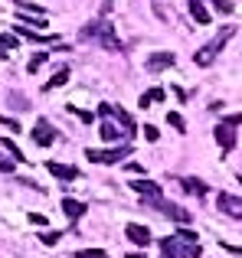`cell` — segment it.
<instances>
[{
    "mask_svg": "<svg viewBox=\"0 0 242 258\" xmlns=\"http://www.w3.org/2000/svg\"><path fill=\"white\" fill-rule=\"evenodd\" d=\"M216 206L223 209L226 216H239V219H242V196H232V193H219V196H216Z\"/></svg>",
    "mask_w": 242,
    "mask_h": 258,
    "instance_id": "11",
    "label": "cell"
},
{
    "mask_svg": "<svg viewBox=\"0 0 242 258\" xmlns=\"http://www.w3.org/2000/svg\"><path fill=\"white\" fill-rule=\"evenodd\" d=\"M141 131H144V138L151 141V144H154V141H160V131H157V127H154V124H144V127H141Z\"/></svg>",
    "mask_w": 242,
    "mask_h": 258,
    "instance_id": "27",
    "label": "cell"
},
{
    "mask_svg": "<svg viewBox=\"0 0 242 258\" xmlns=\"http://www.w3.org/2000/svg\"><path fill=\"white\" fill-rule=\"evenodd\" d=\"M17 4V10H23V13H36V17H46V10L39 4H30V0H13Z\"/></svg>",
    "mask_w": 242,
    "mask_h": 258,
    "instance_id": "20",
    "label": "cell"
},
{
    "mask_svg": "<svg viewBox=\"0 0 242 258\" xmlns=\"http://www.w3.org/2000/svg\"><path fill=\"white\" fill-rule=\"evenodd\" d=\"M131 189L141 196V200H160V196H164V186H160V183H154V180H134Z\"/></svg>",
    "mask_w": 242,
    "mask_h": 258,
    "instance_id": "9",
    "label": "cell"
},
{
    "mask_svg": "<svg viewBox=\"0 0 242 258\" xmlns=\"http://www.w3.org/2000/svg\"><path fill=\"white\" fill-rule=\"evenodd\" d=\"M63 213H66V219L69 222H79L85 216V203H79V200H72V196H66L63 200Z\"/></svg>",
    "mask_w": 242,
    "mask_h": 258,
    "instance_id": "13",
    "label": "cell"
},
{
    "mask_svg": "<svg viewBox=\"0 0 242 258\" xmlns=\"http://www.w3.org/2000/svg\"><path fill=\"white\" fill-rule=\"evenodd\" d=\"M46 59H49V52H36V56L26 62V72H30V76H33V72H39V66H43Z\"/></svg>",
    "mask_w": 242,
    "mask_h": 258,
    "instance_id": "22",
    "label": "cell"
},
{
    "mask_svg": "<svg viewBox=\"0 0 242 258\" xmlns=\"http://www.w3.org/2000/svg\"><path fill=\"white\" fill-rule=\"evenodd\" d=\"M151 105H154V101H151V95L144 92V95H141V101H138V108H151Z\"/></svg>",
    "mask_w": 242,
    "mask_h": 258,
    "instance_id": "33",
    "label": "cell"
},
{
    "mask_svg": "<svg viewBox=\"0 0 242 258\" xmlns=\"http://www.w3.org/2000/svg\"><path fill=\"white\" fill-rule=\"evenodd\" d=\"M0 173H13V160L10 157H0Z\"/></svg>",
    "mask_w": 242,
    "mask_h": 258,
    "instance_id": "32",
    "label": "cell"
},
{
    "mask_svg": "<svg viewBox=\"0 0 242 258\" xmlns=\"http://www.w3.org/2000/svg\"><path fill=\"white\" fill-rule=\"evenodd\" d=\"M226 121H229V124H242V111H239V114H229Z\"/></svg>",
    "mask_w": 242,
    "mask_h": 258,
    "instance_id": "37",
    "label": "cell"
},
{
    "mask_svg": "<svg viewBox=\"0 0 242 258\" xmlns=\"http://www.w3.org/2000/svg\"><path fill=\"white\" fill-rule=\"evenodd\" d=\"M239 183H242V173H239Z\"/></svg>",
    "mask_w": 242,
    "mask_h": 258,
    "instance_id": "40",
    "label": "cell"
},
{
    "mask_svg": "<svg viewBox=\"0 0 242 258\" xmlns=\"http://www.w3.org/2000/svg\"><path fill=\"white\" fill-rule=\"evenodd\" d=\"M76 258H108V252L105 248H79Z\"/></svg>",
    "mask_w": 242,
    "mask_h": 258,
    "instance_id": "23",
    "label": "cell"
},
{
    "mask_svg": "<svg viewBox=\"0 0 242 258\" xmlns=\"http://www.w3.org/2000/svg\"><path fill=\"white\" fill-rule=\"evenodd\" d=\"M160 255L164 258H200V245H190L180 235H167V239H160Z\"/></svg>",
    "mask_w": 242,
    "mask_h": 258,
    "instance_id": "3",
    "label": "cell"
},
{
    "mask_svg": "<svg viewBox=\"0 0 242 258\" xmlns=\"http://www.w3.org/2000/svg\"><path fill=\"white\" fill-rule=\"evenodd\" d=\"M177 62V56L173 52H154V56H147V72H164V69H170V66Z\"/></svg>",
    "mask_w": 242,
    "mask_h": 258,
    "instance_id": "12",
    "label": "cell"
},
{
    "mask_svg": "<svg viewBox=\"0 0 242 258\" xmlns=\"http://www.w3.org/2000/svg\"><path fill=\"white\" fill-rule=\"evenodd\" d=\"M98 114H102V118H115L128 134H138V124H134V118H131V114H128L121 105H98Z\"/></svg>",
    "mask_w": 242,
    "mask_h": 258,
    "instance_id": "6",
    "label": "cell"
},
{
    "mask_svg": "<svg viewBox=\"0 0 242 258\" xmlns=\"http://www.w3.org/2000/svg\"><path fill=\"white\" fill-rule=\"evenodd\" d=\"M232 36H236V26H219V33H216V36H213L206 46H200V52L193 56V62H197V66H203V69H206V66H213V59H216L219 52L226 49V43H229Z\"/></svg>",
    "mask_w": 242,
    "mask_h": 258,
    "instance_id": "2",
    "label": "cell"
},
{
    "mask_svg": "<svg viewBox=\"0 0 242 258\" xmlns=\"http://www.w3.org/2000/svg\"><path fill=\"white\" fill-rule=\"evenodd\" d=\"M167 121H170V124H173V127H177V131H180V134H184V131H187V124H184V118H180V114H177V111H170V114H167Z\"/></svg>",
    "mask_w": 242,
    "mask_h": 258,
    "instance_id": "26",
    "label": "cell"
},
{
    "mask_svg": "<svg viewBox=\"0 0 242 258\" xmlns=\"http://www.w3.org/2000/svg\"><path fill=\"white\" fill-rule=\"evenodd\" d=\"M144 206L147 209H157L160 216H167V219H173V222H180V226H187V222L193 219L190 216V209H184V206H177V203H170V200H144Z\"/></svg>",
    "mask_w": 242,
    "mask_h": 258,
    "instance_id": "4",
    "label": "cell"
},
{
    "mask_svg": "<svg viewBox=\"0 0 242 258\" xmlns=\"http://www.w3.org/2000/svg\"><path fill=\"white\" fill-rule=\"evenodd\" d=\"M125 235L134 242V245H147V242H151V232H147V226H138V222H131V226L125 229Z\"/></svg>",
    "mask_w": 242,
    "mask_h": 258,
    "instance_id": "15",
    "label": "cell"
},
{
    "mask_svg": "<svg viewBox=\"0 0 242 258\" xmlns=\"http://www.w3.org/2000/svg\"><path fill=\"white\" fill-rule=\"evenodd\" d=\"M147 95H151V101H164V98H167V92H164V88H151Z\"/></svg>",
    "mask_w": 242,
    "mask_h": 258,
    "instance_id": "31",
    "label": "cell"
},
{
    "mask_svg": "<svg viewBox=\"0 0 242 258\" xmlns=\"http://www.w3.org/2000/svg\"><path fill=\"white\" fill-rule=\"evenodd\" d=\"M213 134H216V141H219V147H223V154H229L232 147H236V124H229V121H219Z\"/></svg>",
    "mask_w": 242,
    "mask_h": 258,
    "instance_id": "8",
    "label": "cell"
},
{
    "mask_svg": "<svg viewBox=\"0 0 242 258\" xmlns=\"http://www.w3.org/2000/svg\"><path fill=\"white\" fill-rule=\"evenodd\" d=\"M66 82H69V66H63V69H59L56 76L43 85V92H52V88H59V85H66Z\"/></svg>",
    "mask_w": 242,
    "mask_h": 258,
    "instance_id": "19",
    "label": "cell"
},
{
    "mask_svg": "<svg viewBox=\"0 0 242 258\" xmlns=\"http://www.w3.org/2000/svg\"><path fill=\"white\" fill-rule=\"evenodd\" d=\"M59 239H63V232H43V235H39V242H43V245H56Z\"/></svg>",
    "mask_w": 242,
    "mask_h": 258,
    "instance_id": "25",
    "label": "cell"
},
{
    "mask_svg": "<svg viewBox=\"0 0 242 258\" xmlns=\"http://www.w3.org/2000/svg\"><path fill=\"white\" fill-rule=\"evenodd\" d=\"M98 134H102V141H108V144H121V141L128 138V131L121 124H115L111 118H105L102 121V127H98Z\"/></svg>",
    "mask_w": 242,
    "mask_h": 258,
    "instance_id": "10",
    "label": "cell"
},
{
    "mask_svg": "<svg viewBox=\"0 0 242 258\" xmlns=\"http://www.w3.org/2000/svg\"><path fill=\"white\" fill-rule=\"evenodd\" d=\"M79 39H89V43H98L102 49H108V52H121V39L115 36L111 23H105V20H95V23L82 26Z\"/></svg>",
    "mask_w": 242,
    "mask_h": 258,
    "instance_id": "1",
    "label": "cell"
},
{
    "mask_svg": "<svg viewBox=\"0 0 242 258\" xmlns=\"http://www.w3.org/2000/svg\"><path fill=\"white\" fill-rule=\"evenodd\" d=\"M69 111H76V114H79V118H82V121H85V124H89V121H92V114H89V111H79V108H69Z\"/></svg>",
    "mask_w": 242,
    "mask_h": 258,
    "instance_id": "35",
    "label": "cell"
},
{
    "mask_svg": "<svg viewBox=\"0 0 242 258\" xmlns=\"http://www.w3.org/2000/svg\"><path fill=\"white\" fill-rule=\"evenodd\" d=\"M213 7H216L219 13H232V0H213Z\"/></svg>",
    "mask_w": 242,
    "mask_h": 258,
    "instance_id": "29",
    "label": "cell"
},
{
    "mask_svg": "<svg viewBox=\"0 0 242 258\" xmlns=\"http://www.w3.org/2000/svg\"><path fill=\"white\" fill-rule=\"evenodd\" d=\"M85 157L92 160V164H118V160H125V157H131V147L128 144H115V147H108V151H85Z\"/></svg>",
    "mask_w": 242,
    "mask_h": 258,
    "instance_id": "5",
    "label": "cell"
},
{
    "mask_svg": "<svg viewBox=\"0 0 242 258\" xmlns=\"http://www.w3.org/2000/svg\"><path fill=\"white\" fill-rule=\"evenodd\" d=\"M187 7H190V17L197 20L200 26H206V23H210V13H206V7L200 4V0H190V4H187Z\"/></svg>",
    "mask_w": 242,
    "mask_h": 258,
    "instance_id": "18",
    "label": "cell"
},
{
    "mask_svg": "<svg viewBox=\"0 0 242 258\" xmlns=\"http://www.w3.org/2000/svg\"><path fill=\"white\" fill-rule=\"evenodd\" d=\"M131 258H144V255H131Z\"/></svg>",
    "mask_w": 242,
    "mask_h": 258,
    "instance_id": "39",
    "label": "cell"
},
{
    "mask_svg": "<svg viewBox=\"0 0 242 258\" xmlns=\"http://www.w3.org/2000/svg\"><path fill=\"white\" fill-rule=\"evenodd\" d=\"M13 30H17V36H23V39H33V43H52V39H56V36H46V33H36V30H30V26H23V23H17Z\"/></svg>",
    "mask_w": 242,
    "mask_h": 258,
    "instance_id": "16",
    "label": "cell"
},
{
    "mask_svg": "<svg viewBox=\"0 0 242 258\" xmlns=\"http://www.w3.org/2000/svg\"><path fill=\"white\" fill-rule=\"evenodd\" d=\"M20 23H23V26H46V17H36V13H23V10H20Z\"/></svg>",
    "mask_w": 242,
    "mask_h": 258,
    "instance_id": "21",
    "label": "cell"
},
{
    "mask_svg": "<svg viewBox=\"0 0 242 258\" xmlns=\"http://www.w3.org/2000/svg\"><path fill=\"white\" fill-rule=\"evenodd\" d=\"M30 222H33V226H46V216H39V213H33V216H30Z\"/></svg>",
    "mask_w": 242,
    "mask_h": 258,
    "instance_id": "34",
    "label": "cell"
},
{
    "mask_svg": "<svg viewBox=\"0 0 242 258\" xmlns=\"http://www.w3.org/2000/svg\"><path fill=\"white\" fill-rule=\"evenodd\" d=\"M180 186H184L187 193H193V196H206V193H210V186H206L203 180H197V176H184Z\"/></svg>",
    "mask_w": 242,
    "mask_h": 258,
    "instance_id": "17",
    "label": "cell"
},
{
    "mask_svg": "<svg viewBox=\"0 0 242 258\" xmlns=\"http://www.w3.org/2000/svg\"><path fill=\"white\" fill-rule=\"evenodd\" d=\"M30 134H33V141H36L39 147H49L52 141H56V127H52L46 118H39L36 124H33V131H30Z\"/></svg>",
    "mask_w": 242,
    "mask_h": 258,
    "instance_id": "7",
    "label": "cell"
},
{
    "mask_svg": "<svg viewBox=\"0 0 242 258\" xmlns=\"http://www.w3.org/2000/svg\"><path fill=\"white\" fill-rule=\"evenodd\" d=\"M10 56V49H7V46H0V59H7Z\"/></svg>",
    "mask_w": 242,
    "mask_h": 258,
    "instance_id": "38",
    "label": "cell"
},
{
    "mask_svg": "<svg viewBox=\"0 0 242 258\" xmlns=\"http://www.w3.org/2000/svg\"><path fill=\"white\" fill-rule=\"evenodd\" d=\"M180 239H184V242H190V245H200V242H197V232H193V229H180Z\"/></svg>",
    "mask_w": 242,
    "mask_h": 258,
    "instance_id": "28",
    "label": "cell"
},
{
    "mask_svg": "<svg viewBox=\"0 0 242 258\" xmlns=\"http://www.w3.org/2000/svg\"><path fill=\"white\" fill-rule=\"evenodd\" d=\"M125 167H128V173H138V176L144 173V170H141V164H125Z\"/></svg>",
    "mask_w": 242,
    "mask_h": 258,
    "instance_id": "36",
    "label": "cell"
},
{
    "mask_svg": "<svg viewBox=\"0 0 242 258\" xmlns=\"http://www.w3.org/2000/svg\"><path fill=\"white\" fill-rule=\"evenodd\" d=\"M4 151H7V154H10V157H13V160H20V164H23V160H26V157H23V151H20V147H17V144H13V141H7V138H4Z\"/></svg>",
    "mask_w": 242,
    "mask_h": 258,
    "instance_id": "24",
    "label": "cell"
},
{
    "mask_svg": "<svg viewBox=\"0 0 242 258\" xmlns=\"http://www.w3.org/2000/svg\"><path fill=\"white\" fill-rule=\"evenodd\" d=\"M46 170L56 176V180H76V176H79L76 167H69V164H56V160H49V164H46Z\"/></svg>",
    "mask_w": 242,
    "mask_h": 258,
    "instance_id": "14",
    "label": "cell"
},
{
    "mask_svg": "<svg viewBox=\"0 0 242 258\" xmlns=\"http://www.w3.org/2000/svg\"><path fill=\"white\" fill-rule=\"evenodd\" d=\"M0 124H4V127H10V131H20V124H17L13 118H7V114H0Z\"/></svg>",
    "mask_w": 242,
    "mask_h": 258,
    "instance_id": "30",
    "label": "cell"
}]
</instances>
